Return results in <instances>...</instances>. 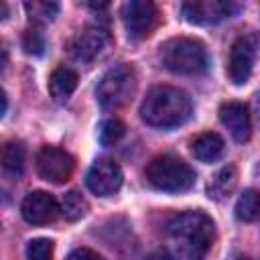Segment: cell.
<instances>
[{
  "label": "cell",
  "mask_w": 260,
  "mask_h": 260,
  "mask_svg": "<svg viewBox=\"0 0 260 260\" xmlns=\"http://www.w3.org/2000/svg\"><path fill=\"white\" fill-rule=\"evenodd\" d=\"M213 221L203 211H185L167 225V244L175 260H203L213 244Z\"/></svg>",
  "instance_id": "1"
},
{
  "label": "cell",
  "mask_w": 260,
  "mask_h": 260,
  "mask_svg": "<svg viewBox=\"0 0 260 260\" xmlns=\"http://www.w3.org/2000/svg\"><path fill=\"white\" fill-rule=\"evenodd\" d=\"M191 114H193L191 98L183 89L171 85L152 87L140 106L142 120L148 126L162 130L183 126L191 118Z\"/></svg>",
  "instance_id": "2"
},
{
  "label": "cell",
  "mask_w": 260,
  "mask_h": 260,
  "mask_svg": "<svg viewBox=\"0 0 260 260\" xmlns=\"http://www.w3.org/2000/svg\"><path fill=\"white\" fill-rule=\"evenodd\" d=\"M160 63L179 75H199L207 69L209 57L201 41L189 37L169 39L160 45Z\"/></svg>",
  "instance_id": "3"
},
{
  "label": "cell",
  "mask_w": 260,
  "mask_h": 260,
  "mask_svg": "<svg viewBox=\"0 0 260 260\" xmlns=\"http://www.w3.org/2000/svg\"><path fill=\"white\" fill-rule=\"evenodd\" d=\"M144 175L154 189L167 191V193L187 191L195 183V171L189 167V162H185L175 154H160L152 158Z\"/></svg>",
  "instance_id": "4"
},
{
  "label": "cell",
  "mask_w": 260,
  "mask_h": 260,
  "mask_svg": "<svg viewBox=\"0 0 260 260\" xmlns=\"http://www.w3.org/2000/svg\"><path fill=\"white\" fill-rule=\"evenodd\" d=\"M136 91V75L130 65H114L98 83V102L108 112L122 110Z\"/></svg>",
  "instance_id": "5"
},
{
  "label": "cell",
  "mask_w": 260,
  "mask_h": 260,
  "mask_svg": "<svg viewBox=\"0 0 260 260\" xmlns=\"http://www.w3.org/2000/svg\"><path fill=\"white\" fill-rule=\"evenodd\" d=\"M258 53H260V35L250 32L234 41L230 49V61H228V75L232 83L244 85L250 79Z\"/></svg>",
  "instance_id": "6"
},
{
  "label": "cell",
  "mask_w": 260,
  "mask_h": 260,
  "mask_svg": "<svg viewBox=\"0 0 260 260\" xmlns=\"http://www.w3.org/2000/svg\"><path fill=\"white\" fill-rule=\"evenodd\" d=\"M122 20H124L128 37L134 41H142L156 30L160 22V12L154 2L130 0L122 6Z\"/></svg>",
  "instance_id": "7"
},
{
  "label": "cell",
  "mask_w": 260,
  "mask_h": 260,
  "mask_svg": "<svg viewBox=\"0 0 260 260\" xmlns=\"http://www.w3.org/2000/svg\"><path fill=\"white\" fill-rule=\"evenodd\" d=\"M35 167L41 179L61 185L69 181L75 169V158L57 146H43L35 156Z\"/></svg>",
  "instance_id": "8"
},
{
  "label": "cell",
  "mask_w": 260,
  "mask_h": 260,
  "mask_svg": "<svg viewBox=\"0 0 260 260\" xmlns=\"http://www.w3.org/2000/svg\"><path fill=\"white\" fill-rule=\"evenodd\" d=\"M122 181H124V175H122L120 165L110 158L95 160L85 175V185L89 187L91 193H95L100 197L114 195L122 187Z\"/></svg>",
  "instance_id": "9"
},
{
  "label": "cell",
  "mask_w": 260,
  "mask_h": 260,
  "mask_svg": "<svg viewBox=\"0 0 260 260\" xmlns=\"http://www.w3.org/2000/svg\"><path fill=\"white\" fill-rule=\"evenodd\" d=\"M110 45H112V37H110V32L106 28H102V26H87V28H83L75 37L71 49H73V55L79 61L91 63V61L104 57L108 53Z\"/></svg>",
  "instance_id": "10"
},
{
  "label": "cell",
  "mask_w": 260,
  "mask_h": 260,
  "mask_svg": "<svg viewBox=\"0 0 260 260\" xmlns=\"http://www.w3.org/2000/svg\"><path fill=\"white\" fill-rule=\"evenodd\" d=\"M59 211H61V205L47 191L28 193L22 199V205H20V213H22L24 221H28L32 225H45V223L55 221Z\"/></svg>",
  "instance_id": "11"
},
{
  "label": "cell",
  "mask_w": 260,
  "mask_h": 260,
  "mask_svg": "<svg viewBox=\"0 0 260 260\" xmlns=\"http://www.w3.org/2000/svg\"><path fill=\"white\" fill-rule=\"evenodd\" d=\"M181 12L193 24H215L232 16L234 4L223 0H189L183 2Z\"/></svg>",
  "instance_id": "12"
},
{
  "label": "cell",
  "mask_w": 260,
  "mask_h": 260,
  "mask_svg": "<svg viewBox=\"0 0 260 260\" xmlns=\"http://www.w3.org/2000/svg\"><path fill=\"white\" fill-rule=\"evenodd\" d=\"M219 120L236 142H246L252 134V122L248 106L242 102H225L219 108Z\"/></svg>",
  "instance_id": "13"
},
{
  "label": "cell",
  "mask_w": 260,
  "mask_h": 260,
  "mask_svg": "<svg viewBox=\"0 0 260 260\" xmlns=\"http://www.w3.org/2000/svg\"><path fill=\"white\" fill-rule=\"evenodd\" d=\"M75 87H77V73L71 67L61 65L49 77V93L59 104L67 102L71 98V93L75 91Z\"/></svg>",
  "instance_id": "14"
},
{
  "label": "cell",
  "mask_w": 260,
  "mask_h": 260,
  "mask_svg": "<svg viewBox=\"0 0 260 260\" xmlns=\"http://www.w3.org/2000/svg\"><path fill=\"white\" fill-rule=\"evenodd\" d=\"M191 152L201 162H213L223 152V138L215 132H201L191 140Z\"/></svg>",
  "instance_id": "15"
},
{
  "label": "cell",
  "mask_w": 260,
  "mask_h": 260,
  "mask_svg": "<svg viewBox=\"0 0 260 260\" xmlns=\"http://www.w3.org/2000/svg\"><path fill=\"white\" fill-rule=\"evenodd\" d=\"M236 183H238L236 167H234V165L221 167V169L211 177V181L207 183V197L213 199V201H221V199H225V197L236 189Z\"/></svg>",
  "instance_id": "16"
},
{
  "label": "cell",
  "mask_w": 260,
  "mask_h": 260,
  "mask_svg": "<svg viewBox=\"0 0 260 260\" xmlns=\"http://www.w3.org/2000/svg\"><path fill=\"white\" fill-rule=\"evenodd\" d=\"M24 158H26V148L18 140H10L4 144L2 150V169L10 177H20L24 171Z\"/></svg>",
  "instance_id": "17"
},
{
  "label": "cell",
  "mask_w": 260,
  "mask_h": 260,
  "mask_svg": "<svg viewBox=\"0 0 260 260\" xmlns=\"http://www.w3.org/2000/svg\"><path fill=\"white\" fill-rule=\"evenodd\" d=\"M236 217L240 221H256L260 219V191L246 189L236 201Z\"/></svg>",
  "instance_id": "18"
},
{
  "label": "cell",
  "mask_w": 260,
  "mask_h": 260,
  "mask_svg": "<svg viewBox=\"0 0 260 260\" xmlns=\"http://www.w3.org/2000/svg\"><path fill=\"white\" fill-rule=\"evenodd\" d=\"M26 14L32 22L41 24V22H51L55 20V16L59 14V4L57 2H47V0H32L24 4Z\"/></svg>",
  "instance_id": "19"
},
{
  "label": "cell",
  "mask_w": 260,
  "mask_h": 260,
  "mask_svg": "<svg viewBox=\"0 0 260 260\" xmlns=\"http://www.w3.org/2000/svg\"><path fill=\"white\" fill-rule=\"evenodd\" d=\"M87 209H89V205H87V201L81 197V193H77V191L65 193V197H63V201H61V211H63V215H65L67 219H71V221L81 219V217L87 213Z\"/></svg>",
  "instance_id": "20"
},
{
  "label": "cell",
  "mask_w": 260,
  "mask_h": 260,
  "mask_svg": "<svg viewBox=\"0 0 260 260\" xmlns=\"http://www.w3.org/2000/svg\"><path fill=\"white\" fill-rule=\"evenodd\" d=\"M98 134H100V142L104 146H110V144L118 142L124 136V124L120 120H116V118H108V120L102 122Z\"/></svg>",
  "instance_id": "21"
},
{
  "label": "cell",
  "mask_w": 260,
  "mask_h": 260,
  "mask_svg": "<svg viewBox=\"0 0 260 260\" xmlns=\"http://www.w3.org/2000/svg\"><path fill=\"white\" fill-rule=\"evenodd\" d=\"M53 242L47 238H35L26 244L28 260H53Z\"/></svg>",
  "instance_id": "22"
},
{
  "label": "cell",
  "mask_w": 260,
  "mask_h": 260,
  "mask_svg": "<svg viewBox=\"0 0 260 260\" xmlns=\"http://www.w3.org/2000/svg\"><path fill=\"white\" fill-rule=\"evenodd\" d=\"M22 47H24V51L30 53V55H43L45 39H43V35H41L37 28H28V30H24V35H22Z\"/></svg>",
  "instance_id": "23"
},
{
  "label": "cell",
  "mask_w": 260,
  "mask_h": 260,
  "mask_svg": "<svg viewBox=\"0 0 260 260\" xmlns=\"http://www.w3.org/2000/svg\"><path fill=\"white\" fill-rule=\"evenodd\" d=\"M67 260H106V258L100 256L98 252L89 250V248H77V250H73V252L67 256Z\"/></svg>",
  "instance_id": "24"
},
{
  "label": "cell",
  "mask_w": 260,
  "mask_h": 260,
  "mask_svg": "<svg viewBox=\"0 0 260 260\" xmlns=\"http://www.w3.org/2000/svg\"><path fill=\"white\" fill-rule=\"evenodd\" d=\"M146 260H171V258H169V254H165V252H152Z\"/></svg>",
  "instance_id": "25"
},
{
  "label": "cell",
  "mask_w": 260,
  "mask_h": 260,
  "mask_svg": "<svg viewBox=\"0 0 260 260\" xmlns=\"http://www.w3.org/2000/svg\"><path fill=\"white\" fill-rule=\"evenodd\" d=\"M256 112H258V122H260V93L256 95Z\"/></svg>",
  "instance_id": "26"
},
{
  "label": "cell",
  "mask_w": 260,
  "mask_h": 260,
  "mask_svg": "<svg viewBox=\"0 0 260 260\" xmlns=\"http://www.w3.org/2000/svg\"><path fill=\"white\" fill-rule=\"evenodd\" d=\"M236 260H250V258H236Z\"/></svg>",
  "instance_id": "27"
}]
</instances>
